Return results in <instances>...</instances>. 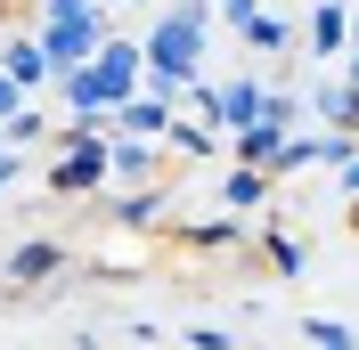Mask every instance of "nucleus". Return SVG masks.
I'll list each match as a JSON object with an SVG mask.
<instances>
[{"instance_id":"20","label":"nucleus","mask_w":359,"mask_h":350,"mask_svg":"<svg viewBox=\"0 0 359 350\" xmlns=\"http://www.w3.org/2000/svg\"><path fill=\"white\" fill-rule=\"evenodd\" d=\"M98 0H41V24H57V17H90Z\"/></svg>"},{"instance_id":"15","label":"nucleus","mask_w":359,"mask_h":350,"mask_svg":"<svg viewBox=\"0 0 359 350\" xmlns=\"http://www.w3.org/2000/svg\"><path fill=\"white\" fill-rule=\"evenodd\" d=\"M188 244H204V253H229V244H237V220H196V228H188Z\"/></svg>"},{"instance_id":"19","label":"nucleus","mask_w":359,"mask_h":350,"mask_svg":"<svg viewBox=\"0 0 359 350\" xmlns=\"http://www.w3.org/2000/svg\"><path fill=\"white\" fill-rule=\"evenodd\" d=\"M25 106H33V98H25V90H17V82H8V74H0V122H17V114H25Z\"/></svg>"},{"instance_id":"13","label":"nucleus","mask_w":359,"mask_h":350,"mask_svg":"<svg viewBox=\"0 0 359 350\" xmlns=\"http://www.w3.org/2000/svg\"><path fill=\"white\" fill-rule=\"evenodd\" d=\"M49 131H57V122H49L41 106H25L17 122H0V147H33V139H49Z\"/></svg>"},{"instance_id":"25","label":"nucleus","mask_w":359,"mask_h":350,"mask_svg":"<svg viewBox=\"0 0 359 350\" xmlns=\"http://www.w3.org/2000/svg\"><path fill=\"white\" fill-rule=\"evenodd\" d=\"M351 220H359V204H351Z\"/></svg>"},{"instance_id":"9","label":"nucleus","mask_w":359,"mask_h":350,"mask_svg":"<svg viewBox=\"0 0 359 350\" xmlns=\"http://www.w3.org/2000/svg\"><path fill=\"white\" fill-rule=\"evenodd\" d=\"M311 49L318 57H343L351 49V0H318L311 8Z\"/></svg>"},{"instance_id":"23","label":"nucleus","mask_w":359,"mask_h":350,"mask_svg":"<svg viewBox=\"0 0 359 350\" xmlns=\"http://www.w3.org/2000/svg\"><path fill=\"white\" fill-rule=\"evenodd\" d=\"M351 49H359V0H351Z\"/></svg>"},{"instance_id":"14","label":"nucleus","mask_w":359,"mask_h":350,"mask_svg":"<svg viewBox=\"0 0 359 350\" xmlns=\"http://www.w3.org/2000/svg\"><path fill=\"white\" fill-rule=\"evenodd\" d=\"M269 269H278V277H302V269H311L302 237H286V228H278V237H269Z\"/></svg>"},{"instance_id":"12","label":"nucleus","mask_w":359,"mask_h":350,"mask_svg":"<svg viewBox=\"0 0 359 350\" xmlns=\"http://www.w3.org/2000/svg\"><path fill=\"white\" fill-rule=\"evenodd\" d=\"M163 147H180V155H221V122H172Z\"/></svg>"},{"instance_id":"6","label":"nucleus","mask_w":359,"mask_h":350,"mask_svg":"<svg viewBox=\"0 0 359 350\" xmlns=\"http://www.w3.org/2000/svg\"><path fill=\"white\" fill-rule=\"evenodd\" d=\"M0 74H8V82H17L25 98H33V90H41V82H49V74H57V66H49V49H41V33H17V41L0 49Z\"/></svg>"},{"instance_id":"1","label":"nucleus","mask_w":359,"mask_h":350,"mask_svg":"<svg viewBox=\"0 0 359 350\" xmlns=\"http://www.w3.org/2000/svg\"><path fill=\"white\" fill-rule=\"evenodd\" d=\"M204 24H212V0H172V8H156V24H147V82L156 90H196L204 82Z\"/></svg>"},{"instance_id":"8","label":"nucleus","mask_w":359,"mask_h":350,"mask_svg":"<svg viewBox=\"0 0 359 350\" xmlns=\"http://www.w3.org/2000/svg\"><path fill=\"white\" fill-rule=\"evenodd\" d=\"M311 114L327 122V131L359 139V82H318V90H311Z\"/></svg>"},{"instance_id":"11","label":"nucleus","mask_w":359,"mask_h":350,"mask_svg":"<svg viewBox=\"0 0 359 350\" xmlns=\"http://www.w3.org/2000/svg\"><path fill=\"white\" fill-rule=\"evenodd\" d=\"M156 139H114V179H147V172H156Z\"/></svg>"},{"instance_id":"22","label":"nucleus","mask_w":359,"mask_h":350,"mask_svg":"<svg viewBox=\"0 0 359 350\" xmlns=\"http://www.w3.org/2000/svg\"><path fill=\"white\" fill-rule=\"evenodd\" d=\"M343 188H351V196H359V155H351V163H343Z\"/></svg>"},{"instance_id":"24","label":"nucleus","mask_w":359,"mask_h":350,"mask_svg":"<svg viewBox=\"0 0 359 350\" xmlns=\"http://www.w3.org/2000/svg\"><path fill=\"white\" fill-rule=\"evenodd\" d=\"M107 8H139V0H107Z\"/></svg>"},{"instance_id":"4","label":"nucleus","mask_w":359,"mask_h":350,"mask_svg":"<svg viewBox=\"0 0 359 350\" xmlns=\"http://www.w3.org/2000/svg\"><path fill=\"white\" fill-rule=\"evenodd\" d=\"M196 106H204V122H221V131L237 139V131H253L269 114V90L245 82V74H237V82H196Z\"/></svg>"},{"instance_id":"3","label":"nucleus","mask_w":359,"mask_h":350,"mask_svg":"<svg viewBox=\"0 0 359 350\" xmlns=\"http://www.w3.org/2000/svg\"><path fill=\"white\" fill-rule=\"evenodd\" d=\"M107 41H114V33H107V0H98L90 17H57V24H41V49H49V66H57V82H66V74H82Z\"/></svg>"},{"instance_id":"21","label":"nucleus","mask_w":359,"mask_h":350,"mask_svg":"<svg viewBox=\"0 0 359 350\" xmlns=\"http://www.w3.org/2000/svg\"><path fill=\"white\" fill-rule=\"evenodd\" d=\"M8 179H17V147H0V188H8Z\"/></svg>"},{"instance_id":"16","label":"nucleus","mask_w":359,"mask_h":350,"mask_svg":"<svg viewBox=\"0 0 359 350\" xmlns=\"http://www.w3.org/2000/svg\"><path fill=\"white\" fill-rule=\"evenodd\" d=\"M114 220H123V228H147V220H163V188H156V196H123V204H114Z\"/></svg>"},{"instance_id":"17","label":"nucleus","mask_w":359,"mask_h":350,"mask_svg":"<svg viewBox=\"0 0 359 350\" xmlns=\"http://www.w3.org/2000/svg\"><path fill=\"white\" fill-rule=\"evenodd\" d=\"M245 41H253V49H286V41H294V24H286V17H253V24H245Z\"/></svg>"},{"instance_id":"7","label":"nucleus","mask_w":359,"mask_h":350,"mask_svg":"<svg viewBox=\"0 0 359 350\" xmlns=\"http://www.w3.org/2000/svg\"><path fill=\"white\" fill-rule=\"evenodd\" d=\"M0 269H8V285H49L57 269H66V244H49V237H25V244H17V253H8Z\"/></svg>"},{"instance_id":"5","label":"nucleus","mask_w":359,"mask_h":350,"mask_svg":"<svg viewBox=\"0 0 359 350\" xmlns=\"http://www.w3.org/2000/svg\"><path fill=\"white\" fill-rule=\"evenodd\" d=\"M172 122H180V90H139L131 106L114 114V131H123V139H156V147L172 139Z\"/></svg>"},{"instance_id":"2","label":"nucleus","mask_w":359,"mask_h":350,"mask_svg":"<svg viewBox=\"0 0 359 350\" xmlns=\"http://www.w3.org/2000/svg\"><path fill=\"white\" fill-rule=\"evenodd\" d=\"M139 82H147V49H139V41H107L82 74H66L57 90H66V114L90 122V114H123L139 98Z\"/></svg>"},{"instance_id":"10","label":"nucleus","mask_w":359,"mask_h":350,"mask_svg":"<svg viewBox=\"0 0 359 350\" xmlns=\"http://www.w3.org/2000/svg\"><path fill=\"white\" fill-rule=\"evenodd\" d=\"M262 196H269V172H253V163H229L221 172V204L229 212H253Z\"/></svg>"},{"instance_id":"18","label":"nucleus","mask_w":359,"mask_h":350,"mask_svg":"<svg viewBox=\"0 0 359 350\" xmlns=\"http://www.w3.org/2000/svg\"><path fill=\"white\" fill-rule=\"evenodd\" d=\"M311 342H318V350H351V334H343L335 318H311Z\"/></svg>"}]
</instances>
